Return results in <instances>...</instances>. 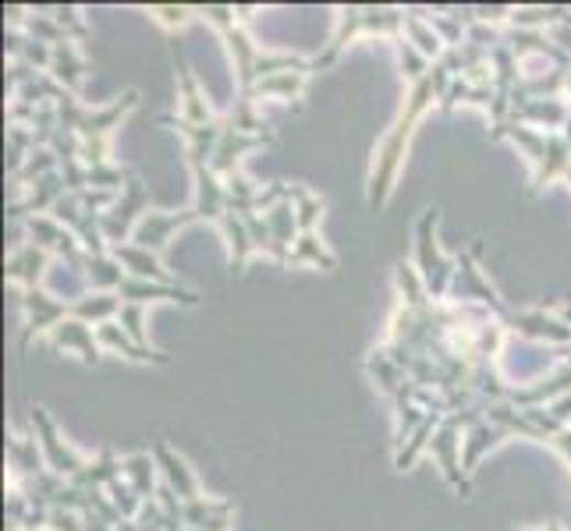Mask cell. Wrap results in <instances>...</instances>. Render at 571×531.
I'll return each mask as SVG.
<instances>
[{"instance_id":"6da1fadb","label":"cell","mask_w":571,"mask_h":531,"mask_svg":"<svg viewBox=\"0 0 571 531\" xmlns=\"http://www.w3.org/2000/svg\"><path fill=\"white\" fill-rule=\"evenodd\" d=\"M504 132L515 142H521L536 159V177H532V188H529L532 196L550 181L553 174L568 170V142L561 135H536V132H526V128H504Z\"/></svg>"},{"instance_id":"7a4b0ae2","label":"cell","mask_w":571,"mask_h":531,"mask_svg":"<svg viewBox=\"0 0 571 531\" xmlns=\"http://www.w3.org/2000/svg\"><path fill=\"white\" fill-rule=\"evenodd\" d=\"M433 220H437V209H426V217L419 223V266H422L426 287H430L433 295H440L443 284H448V277H451V263L437 259V248H433V237H430Z\"/></svg>"},{"instance_id":"3957f363","label":"cell","mask_w":571,"mask_h":531,"mask_svg":"<svg viewBox=\"0 0 571 531\" xmlns=\"http://www.w3.org/2000/svg\"><path fill=\"white\" fill-rule=\"evenodd\" d=\"M199 213H142V220L135 223V241H139V248H164L167 245V237L178 231V228H185L188 220H196Z\"/></svg>"},{"instance_id":"277c9868","label":"cell","mask_w":571,"mask_h":531,"mask_svg":"<svg viewBox=\"0 0 571 531\" xmlns=\"http://www.w3.org/2000/svg\"><path fill=\"white\" fill-rule=\"evenodd\" d=\"M51 344L54 347H65V351H78V354H83V362H89V365L100 358L97 344H92V330L83 323V319H68V323H57L51 330Z\"/></svg>"},{"instance_id":"5b68a950","label":"cell","mask_w":571,"mask_h":531,"mask_svg":"<svg viewBox=\"0 0 571 531\" xmlns=\"http://www.w3.org/2000/svg\"><path fill=\"white\" fill-rule=\"evenodd\" d=\"M43 263H46L43 248L29 245V248H22V252L8 263V277H11L14 284H25V291H33L36 280H40V273H43V269H40Z\"/></svg>"},{"instance_id":"8992f818","label":"cell","mask_w":571,"mask_h":531,"mask_svg":"<svg viewBox=\"0 0 571 531\" xmlns=\"http://www.w3.org/2000/svg\"><path fill=\"white\" fill-rule=\"evenodd\" d=\"M100 341H103L107 347H118V351H124V354H129V358H135V362H161V365L167 362L161 351L135 344L132 336L124 333V330H118L114 323H103V327H100Z\"/></svg>"},{"instance_id":"52a82bcc","label":"cell","mask_w":571,"mask_h":531,"mask_svg":"<svg viewBox=\"0 0 571 531\" xmlns=\"http://www.w3.org/2000/svg\"><path fill=\"white\" fill-rule=\"evenodd\" d=\"M114 259L118 263H129L135 277H153V280H167V269L156 263V255L139 248V245H118L114 248Z\"/></svg>"},{"instance_id":"ba28073f","label":"cell","mask_w":571,"mask_h":531,"mask_svg":"<svg viewBox=\"0 0 571 531\" xmlns=\"http://www.w3.org/2000/svg\"><path fill=\"white\" fill-rule=\"evenodd\" d=\"M121 295L124 298H139V301H153V298H171V301H182V305H196L199 301V295L182 291V287H171V284H164V287H146V284H139V280H124L121 284Z\"/></svg>"},{"instance_id":"9c48e42d","label":"cell","mask_w":571,"mask_h":531,"mask_svg":"<svg viewBox=\"0 0 571 531\" xmlns=\"http://www.w3.org/2000/svg\"><path fill=\"white\" fill-rule=\"evenodd\" d=\"M292 196L298 199V228H303L306 234H312V228H316V220L323 217V199H316L312 191H306V188H292Z\"/></svg>"},{"instance_id":"30bf717a","label":"cell","mask_w":571,"mask_h":531,"mask_svg":"<svg viewBox=\"0 0 571 531\" xmlns=\"http://www.w3.org/2000/svg\"><path fill=\"white\" fill-rule=\"evenodd\" d=\"M303 259H309V263H316V266H327V269H334L338 263H334V255H330L320 241H316V234H303V241H298V248L292 252V263H303Z\"/></svg>"},{"instance_id":"8fae6325","label":"cell","mask_w":571,"mask_h":531,"mask_svg":"<svg viewBox=\"0 0 571 531\" xmlns=\"http://www.w3.org/2000/svg\"><path fill=\"white\" fill-rule=\"evenodd\" d=\"M89 280L97 287H121V269L114 259H107V255H92L89 259Z\"/></svg>"},{"instance_id":"7c38bea8","label":"cell","mask_w":571,"mask_h":531,"mask_svg":"<svg viewBox=\"0 0 571 531\" xmlns=\"http://www.w3.org/2000/svg\"><path fill=\"white\" fill-rule=\"evenodd\" d=\"M118 309V298L114 295H97V298H86L75 305V316H92V319H107L110 312Z\"/></svg>"},{"instance_id":"4fadbf2b","label":"cell","mask_w":571,"mask_h":531,"mask_svg":"<svg viewBox=\"0 0 571 531\" xmlns=\"http://www.w3.org/2000/svg\"><path fill=\"white\" fill-rule=\"evenodd\" d=\"M408 32H411V43H416L422 51V57H437L440 54V40L430 36V32H426L416 19H408Z\"/></svg>"},{"instance_id":"5bb4252c","label":"cell","mask_w":571,"mask_h":531,"mask_svg":"<svg viewBox=\"0 0 571 531\" xmlns=\"http://www.w3.org/2000/svg\"><path fill=\"white\" fill-rule=\"evenodd\" d=\"M153 19L174 29V25H185L188 22V8H153Z\"/></svg>"},{"instance_id":"9a60e30c","label":"cell","mask_w":571,"mask_h":531,"mask_svg":"<svg viewBox=\"0 0 571 531\" xmlns=\"http://www.w3.org/2000/svg\"><path fill=\"white\" fill-rule=\"evenodd\" d=\"M564 89H568V92H571V75H568V78H564Z\"/></svg>"},{"instance_id":"2e32d148","label":"cell","mask_w":571,"mask_h":531,"mask_svg":"<svg viewBox=\"0 0 571 531\" xmlns=\"http://www.w3.org/2000/svg\"><path fill=\"white\" fill-rule=\"evenodd\" d=\"M568 177H571V170H568Z\"/></svg>"}]
</instances>
